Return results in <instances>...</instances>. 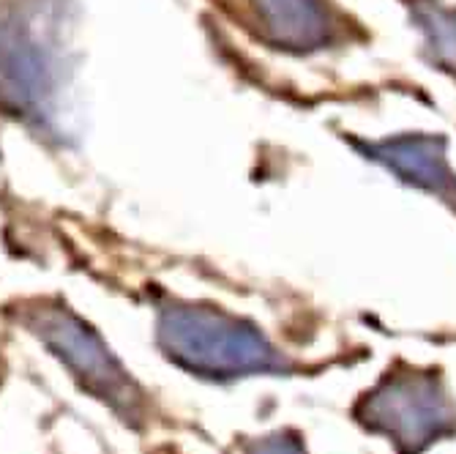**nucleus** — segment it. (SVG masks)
I'll return each mask as SVG.
<instances>
[{"label":"nucleus","instance_id":"1","mask_svg":"<svg viewBox=\"0 0 456 454\" xmlns=\"http://www.w3.org/2000/svg\"><path fill=\"white\" fill-rule=\"evenodd\" d=\"M156 340L173 364L211 381L273 376L289 369L252 323L208 304L173 301L161 307Z\"/></svg>","mask_w":456,"mask_h":454},{"label":"nucleus","instance_id":"2","mask_svg":"<svg viewBox=\"0 0 456 454\" xmlns=\"http://www.w3.org/2000/svg\"><path fill=\"white\" fill-rule=\"evenodd\" d=\"M17 320L63 361V367L91 397L102 400L126 425L137 427L142 422L145 397L140 386L110 353L104 340L66 304L55 299L20 301Z\"/></svg>","mask_w":456,"mask_h":454},{"label":"nucleus","instance_id":"3","mask_svg":"<svg viewBox=\"0 0 456 454\" xmlns=\"http://www.w3.org/2000/svg\"><path fill=\"white\" fill-rule=\"evenodd\" d=\"M355 417L371 433L386 435L399 454H421L456 427L453 405L448 402L440 378L419 369L388 373L361 397Z\"/></svg>","mask_w":456,"mask_h":454},{"label":"nucleus","instance_id":"4","mask_svg":"<svg viewBox=\"0 0 456 454\" xmlns=\"http://www.w3.org/2000/svg\"><path fill=\"white\" fill-rule=\"evenodd\" d=\"M55 66L28 22L0 17V107L25 118L41 120L55 96Z\"/></svg>","mask_w":456,"mask_h":454},{"label":"nucleus","instance_id":"5","mask_svg":"<svg viewBox=\"0 0 456 454\" xmlns=\"http://www.w3.org/2000/svg\"><path fill=\"white\" fill-rule=\"evenodd\" d=\"M238 4L257 38L281 53H322L345 36V20L328 0H238Z\"/></svg>","mask_w":456,"mask_h":454},{"label":"nucleus","instance_id":"6","mask_svg":"<svg viewBox=\"0 0 456 454\" xmlns=\"http://www.w3.org/2000/svg\"><path fill=\"white\" fill-rule=\"evenodd\" d=\"M366 156L383 164L402 181L435 192L456 211V178L448 168L445 140L435 135H399L391 140L369 143Z\"/></svg>","mask_w":456,"mask_h":454},{"label":"nucleus","instance_id":"7","mask_svg":"<svg viewBox=\"0 0 456 454\" xmlns=\"http://www.w3.org/2000/svg\"><path fill=\"white\" fill-rule=\"evenodd\" d=\"M410 9L424 33L432 63L456 77V9L440 6L435 0H412Z\"/></svg>","mask_w":456,"mask_h":454},{"label":"nucleus","instance_id":"8","mask_svg":"<svg viewBox=\"0 0 456 454\" xmlns=\"http://www.w3.org/2000/svg\"><path fill=\"white\" fill-rule=\"evenodd\" d=\"M246 454H306L304 443L293 433H273L248 446Z\"/></svg>","mask_w":456,"mask_h":454}]
</instances>
